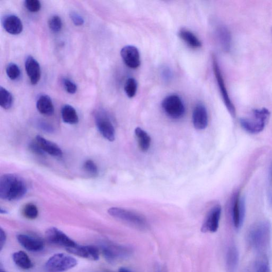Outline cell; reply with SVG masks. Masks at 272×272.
<instances>
[{
	"instance_id": "cell-43",
	"label": "cell",
	"mask_w": 272,
	"mask_h": 272,
	"mask_svg": "<svg viewBox=\"0 0 272 272\" xmlns=\"http://www.w3.org/2000/svg\"><path fill=\"white\" fill-rule=\"evenodd\" d=\"M0 213H1V214H7L8 213L7 211L5 210H4L3 208H1V209H0Z\"/></svg>"
},
{
	"instance_id": "cell-37",
	"label": "cell",
	"mask_w": 272,
	"mask_h": 272,
	"mask_svg": "<svg viewBox=\"0 0 272 272\" xmlns=\"http://www.w3.org/2000/svg\"><path fill=\"white\" fill-rule=\"evenodd\" d=\"M255 272H271L269 264L266 261L261 262Z\"/></svg>"
},
{
	"instance_id": "cell-32",
	"label": "cell",
	"mask_w": 272,
	"mask_h": 272,
	"mask_svg": "<svg viewBox=\"0 0 272 272\" xmlns=\"http://www.w3.org/2000/svg\"><path fill=\"white\" fill-rule=\"evenodd\" d=\"M84 169L87 173L93 176V177H95L98 174V168L91 159L87 160L85 162Z\"/></svg>"
},
{
	"instance_id": "cell-41",
	"label": "cell",
	"mask_w": 272,
	"mask_h": 272,
	"mask_svg": "<svg viewBox=\"0 0 272 272\" xmlns=\"http://www.w3.org/2000/svg\"><path fill=\"white\" fill-rule=\"evenodd\" d=\"M118 272H132L129 269H128L127 268L121 267L119 269Z\"/></svg>"
},
{
	"instance_id": "cell-3",
	"label": "cell",
	"mask_w": 272,
	"mask_h": 272,
	"mask_svg": "<svg viewBox=\"0 0 272 272\" xmlns=\"http://www.w3.org/2000/svg\"><path fill=\"white\" fill-rule=\"evenodd\" d=\"M269 116V111L266 108L255 109L251 116L241 119L240 123L247 132L259 134L264 130Z\"/></svg>"
},
{
	"instance_id": "cell-25",
	"label": "cell",
	"mask_w": 272,
	"mask_h": 272,
	"mask_svg": "<svg viewBox=\"0 0 272 272\" xmlns=\"http://www.w3.org/2000/svg\"><path fill=\"white\" fill-rule=\"evenodd\" d=\"M217 39L223 49L229 51L231 46V34L229 30L225 27L220 26L217 29Z\"/></svg>"
},
{
	"instance_id": "cell-12",
	"label": "cell",
	"mask_w": 272,
	"mask_h": 272,
	"mask_svg": "<svg viewBox=\"0 0 272 272\" xmlns=\"http://www.w3.org/2000/svg\"><path fill=\"white\" fill-rule=\"evenodd\" d=\"M121 56L125 65L131 69H137L140 65V56L137 48L133 45L123 47Z\"/></svg>"
},
{
	"instance_id": "cell-27",
	"label": "cell",
	"mask_w": 272,
	"mask_h": 272,
	"mask_svg": "<svg viewBox=\"0 0 272 272\" xmlns=\"http://www.w3.org/2000/svg\"><path fill=\"white\" fill-rule=\"evenodd\" d=\"M12 94L5 88L0 87V105L5 110L10 109L13 104Z\"/></svg>"
},
{
	"instance_id": "cell-20",
	"label": "cell",
	"mask_w": 272,
	"mask_h": 272,
	"mask_svg": "<svg viewBox=\"0 0 272 272\" xmlns=\"http://www.w3.org/2000/svg\"><path fill=\"white\" fill-rule=\"evenodd\" d=\"M37 107L42 115L50 116L54 114L55 107L52 100L47 95L40 96L37 103Z\"/></svg>"
},
{
	"instance_id": "cell-4",
	"label": "cell",
	"mask_w": 272,
	"mask_h": 272,
	"mask_svg": "<svg viewBox=\"0 0 272 272\" xmlns=\"http://www.w3.org/2000/svg\"><path fill=\"white\" fill-rule=\"evenodd\" d=\"M108 213L111 216L138 229H145L148 227L146 218L135 212L122 208L111 207L108 210Z\"/></svg>"
},
{
	"instance_id": "cell-11",
	"label": "cell",
	"mask_w": 272,
	"mask_h": 272,
	"mask_svg": "<svg viewBox=\"0 0 272 272\" xmlns=\"http://www.w3.org/2000/svg\"><path fill=\"white\" fill-rule=\"evenodd\" d=\"M232 218L234 227L239 229L244 223L246 215V204L243 197L237 195L232 205Z\"/></svg>"
},
{
	"instance_id": "cell-6",
	"label": "cell",
	"mask_w": 272,
	"mask_h": 272,
	"mask_svg": "<svg viewBox=\"0 0 272 272\" xmlns=\"http://www.w3.org/2000/svg\"><path fill=\"white\" fill-rule=\"evenodd\" d=\"M162 107L166 114L173 119L183 118L185 114V106L178 95L168 96L162 102Z\"/></svg>"
},
{
	"instance_id": "cell-7",
	"label": "cell",
	"mask_w": 272,
	"mask_h": 272,
	"mask_svg": "<svg viewBox=\"0 0 272 272\" xmlns=\"http://www.w3.org/2000/svg\"><path fill=\"white\" fill-rule=\"evenodd\" d=\"M212 60L213 71L216 79L223 101L231 116L233 118H235L236 116L235 108L230 98L217 59L215 56H213Z\"/></svg>"
},
{
	"instance_id": "cell-44",
	"label": "cell",
	"mask_w": 272,
	"mask_h": 272,
	"mask_svg": "<svg viewBox=\"0 0 272 272\" xmlns=\"http://www.w3.org/2000/svg\"><path fill=\"white\" fill-rule=\"evenodd\" d=\"M0 272H7V271L1 269V270H0Z\"/></svg>"
},
{
	"instance_id": "cell-21",
	"label": "cell",
	"mask_w": 272,
	"mask_h": 272,
	"mask_svg": "<svg viewBox=\"0 0 272 272\" xmlns=\"http://www.w3.org/2000/svg\"><path fill=\"white\" fill-rule=\"evenodd\" d=\"M179 36L188 46L193 49H198L202 46L200 39L190 30L183 28L179 32Z\"/></svg>"
},
{
	"instance_id": "cell-31",
	"label": "cell",
	"mask_w": 272,
	"mask_h": 272,
	"mask_svg": "<svg viewBox=\"0 0 272 272\" xmlns=\"http://www.w3.org/2000/svg\"><path fill=\"white\" fill-rule=\"evenodd\" d=\"M49 26L55 33L60 31L62 27V22L59 16L57 15L52 16L49 21Z\"/></svg>"
},
{
	"instance_id": "cell-10",
	"label": "cell",
	"mask_w": 272,
	"mask_h": 272,
	"mask_svg": "<svg viewBox=\"0 0 272 272\" xmlns=\"http://www.w3.org/2000/svg\"><path fill=\"white\" fill-rule=\"evenodd\" d=\"M45 237L47 241L50 243L65 247L66 249L77 245L73 240L57 228L52 227L47 229Z\"/></svg>"
},
{
	"instance_id": "cell-36",
	"label": "cell",
	"mask_w": 272,
	"mask_h": 272,
	"mask_svg": "<svg viewBox=\"0 0 272 272\" xmlns=\"http://www.w3.org/2000/svg\"><path fill=\"white\" fill-rule=\"evenodd\" d=\"M70 17L74 24L76 26H82L84 23L83 19L76 12H72L70 13Z\"/></svg>"
},
{
	"instance_id": "cell-33",
	"label": "cell",
	"mask_w": 272,
	"mask_h": 272,
	"mask_svg": "<svg viewBox=\"0 0 272 272\" xmlns=\"http://www.w3.org/2000/svg\"><path fill=\"white\" fill-rule=\"evenodd\" d=\"M25 6L29 11L36 12L41 9V4L38 0H26L25 2Z\"/></svg>"
},
{
	"instance_id": "cell-29",
	"label": "cell",
	"mask_w": 272,
	"mask_h": 272,
	"mask_svg": "<svg viewBox=\"0 0 272 272\" xmlns=\"http://www.w3.org/2000/svg\"><path fill=\"white\" fill-rule=\"evenodd\" d=\"M23 213L26 218L29 220H34L39 215V210L35 205L29 203L24 207Z\"/></svg>"
},
{
	"instance_id": "cell-1",
	"label": "cell",
	"mask_w": 272,
	"mask_h": 272,
	"mask_svg": "<svg viewBox=\"0 0 272 272\" xmlns=\"http://www.w3.org/2000/svg\"><path fill=\"white\" fill-rule=\"evenodd\" d=\"M27 191L26 182L17 175L6 174L0 179V198L3 200H19L26 194Z\"/></svg>"
},
{
	"instance_id": "cell-22",
	"label": "cell",
	"mask_w": 272,
	"mask_h": 272,
	"mask_svg": "<svg viewBox=\"0 0 272 272\" xmlns=\"http://www.w3.org/2000/svg\"><path fill=\"white\" fill-rule=\"evenodd\" d=\"M135 133L138 140L140 149L142 152L148 151L151 143V138L150 135L140 127L136 128Z\"/></svg>"
},
{
	"instance_id": "cell-35",
	"label": "cell",
	"mask_w": 272,
	"mask_h": 272,
	"mask_svg": "<svg viewBox=\"0 0 272 272\" xmlns=\"http://www.w3.org/2000/svg\"><path fill=\"white\" fill-rule=\"evenodd\" d=\"M29 149L31 152H33L34 154H37L39 156H44L45 153L41 149L39 144L35 140L34 141H32L29 143Z\"/></svg>"
},
{
	"instance_id": "cell-5",
	"label": "cell",
	"mask_w": 272,
	"mask_h": 272,
	"mask_svg": "<svg viewBox=\"0 0 272 272\" xmlns=\"http://www.w3.org/2000/svg\"><path fill=\"white\" fill-rule=\"evenodd\" d=\"M78 262L75 258L66 253H59L52 256L46 263L48 270L53 272H61L75 267Z\"/></svg>"
},
{
	"instance_id": "cell-17",
	"label": "cell",
	"mask_w": 272,
	"mask_h": 272,
	"mask_svg": "<svg viewBox=\"0 0 272 272\" xmlns=\"http://www.w3.org/2000/svg\"><path fill=\"white\" fill-rule=\"evenodd\" d=\"M132 251L133 250L130 247L116 246L106 247L103 250L106 259L110 261L129 257Z\"/></svg>"
},
{
	"instance_id": "cell-16",
	"label": "cell",
	"mask_w": 272,
	"mask_h": 272,
	"mask_svg": "<svg viewBox=\"0 0 272 272\" xmlns=\"http://www.w3.org/2000/svg\"><path fill=\"white\" fill-rule=\"evenodd\" d=\"M193 122L197 130H204L207 127L209 117L207 110L202 104H198L195 107L193 113Z\"/></svg>"
},
{
	"instance_id": "cell-40",
	"label": "cell",
	"mask_w": 272,
	"mask_h": 272,
	"mask_svg": "<svg viewBox=\"0 0 272 272\" xmlns=\"http://www.w3.org/2000/svg\"><path fill=\"white\" fill-rule=\"evenodd\" d=\"M163 76L165 79H169L171 78V72L168 68L166 69H164L162 70Z\"/></svg>"
},
{
	"instance_id": "cell-19",
	"label": "cell",
	"mask_w": 272,
	"mask_h": 272,
	"mask_svg": "<svg viewBox=\"0 0 272 272\" xmlns=\"http://www.w3.org/2000/svg\"><path fill=\"white\" fill-rule=\"evenodd\" d=\"M36 141L45 153L55 157L62 156V151L56 143L48 140L40 135L37 136Z\"/></svg>"
},
{
	"instance_id": "cell-15",
	"label": "cell",
	"mask_w": 272,
	"mask_h": 272,
	"mask_svg": "<svg viewBox=\"0 0 272 272\" xmlns=\"http://www.w3.org/2000/svg\"><path fill=\"white\" fill-rule=\"evenodd\" d=\"M25 69L32 85H37L41 77L39 63L33 57L29 56L25 61Z\"/></svg>"
},
{
	"instance_id": "cell-26",
	"label": "cell",
	"mask_w": 272,
	"mask_h": 272,
	"mask_svg": "<svg viewBox=\"0 0 272 272\" xmlns=\"http://www.w3.org/2000/svg\"><path fill=\"white\" fill-rule=\"evenodd\" d=\"M62 120L65 123L70 124H77L79 121V118L77 112L74 107L70 105H65L61 110Z\"/></svg>"
},
{
	"instance_id": "cell-24",
	"label": "cell",
	"mask_w": 272,
	"mask_h": 272,
	"mask_svg": "<svg viewBox=\"0 0 272 272\" xmlns=\"http://www.w3.org/2000/svg\"><path fill=\"white\" fill-rule=\"evenodd\" d=\"M12 259L14 263L23 269H29L33 267V264L28 256L23 251L14 252Z\"/></svg>"
},
{
	"instance_id": "cell-38",
	"label": "cell",
	"mask_w": 272,
	"mask_h": 272,
	"mask_svg": "<svg viewBox=\"0 0 272 272\" xmlns=\"http://www.w3.org/2000/svg\"><path fill=\"white\" fill-rule=\"evenodd\" d=\"M7 241V235L2 228L0 229V250H2Z\"/></svg>"
},
{
	"instance_id": "cell-42",
	"label": "cell",
	"mask_w": 272,
	"mask_h": 272,
	"mask_svg": "<svg viewBox=\"0 0 272 272\" xmlns=\"http://www.w3.org/2000/svg\"><path fill=\"white\" fill-rule=\"evenodd\" d=\"M269 180H270V182L272 184V164L271 165V167L270 169V172H269Z\"/></svg>"
},
{
	"instance_id": "cell-9",
	"label": "cell",
	"mask_w": 272,
	"mask_h": 272,
	"mask_svg": "<svg viewBox=\"0 0 272 272\" xmlns=\"http://www.w3.org/2000/svg\"><path fill=\"white\" fill-rule=\"evenodd\" d=\"M222 213L220 205L214 206L207 213L202 226L203 233H214L218 230Z\"/></svg>"
},
{
	"instance_id": "cell-18",
	"label": "cell",
	"mask_w": 272,
	"mask_h": 272,
	"mask_svg": "<svg viewBox=\"0 0 272 272\" xmlns=\"http://www.w3.org/2000/svg\"><path fill=\"white\" fill-rule=\"evenodd\" d=\"M5 30L10 34L18 35L22 33L23 25L21 19L15 15H9L3 21Z\"/></svg>"
},
{
	"instance_id": "cell-8",
	"label": "cell",
	"mask_w": 272,
	"mask_h": 272,
	"mask_svg": "<svg viewBox=\"0 0 272 272\" xmlns=\"http://www.w3.org/2000/svg\"><path fill=\"white\" fill-rule=\"evenodd\" d=\"M95 120L101 134L108 141H114L116 138L115 127L105 112L98 111L95 115Z\"/></svg>"
},
{
	"instance_id": "cell-14",
	"label": "cell",
	"mask_w": 272,
	"mask_h": 272,
	"mask_svg": "<svg viewBox=\"0 0 272 272\" xmlns=\"http://www.w3.org/2000/svg\"><path fill=\"white\" fill-rule=\"evenodd\" d=\"M18 242L25 249L31 252H39L44 247V243L38 237L21 234L17 236Z\"/></svg>"
},
{
	"instance_id": "cell-30",
	"label": "cell",
	"mask_w": 272,
	"mask_h": 272,
	"mask_svg": "<svg viewBox=\"0 0 272 272\" xmlns=\"http://www.w3.org/2000/svg\"><path fill=\"white\" fill-rule=\"evenodd\" d=\"M6 73L8 77L15 81L18 79L21 75V71L20 67L16 64L11 63H9L6 68Z\"/></svg>"
},
{
	"instance_id": "cell-45",
	"label": "cell",
	"mask_w": 272,
	"mask_h": 272,
	"mask_svg": "<svg viewBox=\"0 0 272 272\" xmlns=\"http://www.w3.org/2000/svg\"><path fill=\"white\" fill-rule=\"evenodd\" d=\"M157 272H162L161 269H159Z\"/></svg>"
},
{
	"instance_id": "cell-23",
	"label": "cell",
	"mask_w": 272,
	"mask_h": 272,
	"mask_svg": "<svg viewBox=\"0 0 272 272\" xmlns=\"http://www.w3.org/2000/svg\"><path fill=\"white\" fill-rule=\"evenodd\" d=\"M239 260V252L236 247L231 246L227 253L226 264L229 272H235L237 269Z\"/></svg>"
},
{
	"instance_id": "cell-2",
	"label": "cell",
	"mask_w": 272,
	"mask_h": 272,
	"mask_svg": "<svg viewBox=\"0 0 272 272\" xmlns=\"http://www.w3.org/2000/svg\"><path fill=\"white\" fill-rule=\"evenodd\" d=\"M271 238V226L267 221L255 223L249 229L248 242L255 250L263 253L269 246Z\"/></svg>"
},
{
	"instance_id": "cell-28",
	"label": "cell",
	"mask_w": 272,
	"mask_h": 272,
	"mask_svg": "<svg viewBox=\"0 0 272 272\" xmlns=\"http://www.w3.org/2000/svg\"><path fill=\"white\" fill-rule=\"evenodd\" d=\"M137 82L133 78L127 80L124 85V91L128 97L133 98L135 97L137 91Z\"/></svg>"
},
{
	"instance_id": "cell-13",
	"label": "cell",
	"mask_w": 272,
	"mask_h": 272,
	"mask_svg": "<svg viewBox=\"0 0 272 272\" xmlns=\"http://www.w3.org/2000/svg\"><path fill=\"white\" fill-rule=\"evenodd\" d=\"M69 253L77 257L92 261H98L100 259L99 249L92 246H80L76 245L73 247L66 249Z\"/></svg>"
},
{
	"instance_id": "cell-39",
	"label": "cell",
	"mask_w": 272,
	"mask_h": 272,
	"mask_svg": "<svg viewBox=\"0 0 272 272\" xmlns=\"http://www.w3.org/2000/svg\"><path fill=\"white\" fill-rule=\"evenodd\" d=\"M40 127H41V129L47 132V133H52V132L53 131V128L52 126H51L50 125H47L45 123H41L40 124Z\"/></svg>"
},
{
	"instance_id": "cell-34",
	"label": "cell",
	"mask_w": 272,
	"mask_h": 272,
	"mask_svg": "<svg viewBox=\"0 0 272 272\" xmlns=\"http://www.w3.org/2000/svg\"><path fill=\"white\" fill-rule=\"evenodd\" d=\"M63 84L64 87H65L66 90L71 94H75L77 90V85L70 79L67 78H65L63 79Z\"/></svg>"
}]
</instances>
